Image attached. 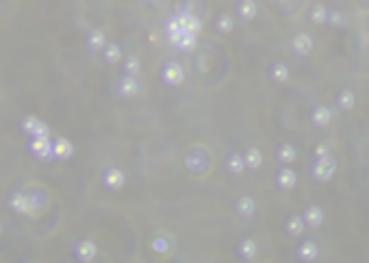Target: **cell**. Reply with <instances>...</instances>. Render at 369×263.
<instances>
[{
    "label": "cell",
    "mask_w": 369,
    "mask_h": 263,
    "mask_svg": "<svg viewBox=\"0 0 369 263\" xmlns=\"http://www.w3.org/2000/svg\"><path fill=\"white\" fill-rule=\"evenodd\" d=\"M324 16H327V11H324L322 7H318V9L313 11V20H315V22H322V20H324Z\"/></svg>",
    "instance_id": "cell-24"
},
{
    "label": "cell",
    "mask_w": 369,
    "mask_h": 263,
    "mask_svg": "<svg viewBox=\"0 0 369 263\" xmlns=\"http://www.w3.org/2000/svg\"><path fill=\"white\" fill-rule=\"evenodd\" d=\"M103 58L108 60V63H117V60H121V47L119 45H105L103 47Z\"/></svg>",
    "instance_id": "cell-11"
},
{
    "label": "cell",
    "mask_w": 369,
    "mask_h": 263,
    "mask_svg": "<svg viewBox=\"0 0 369 263\" xmlns=\"http://www.w3.org/2000/svg\"><path fill=\"white\" fill-rule=\"evenodd\" d=\"M242 156H244V165L251 167V170H257V167L262 165V161H264V156L260 154V150H257V147H251V150H246V154H242Z\"/></svg>",
    "instance_id": "cell-5"
},
{
    "label": "cell",
    "mask_w": 369,
    "mask_h": 263,
    "mask_svg": "<svg viewBox=\"0 0 369 263\" xmlns=\"http://www.w3.org/2000/svg\"><path fill=\"white\" fill-rule=\"evenodd\" d=\"M257 13V7L253 0H246V2H242V7H239V16L244 18V20H253Z\"/></svg>",
    "instance_id": "cell-12"
},
{
    "label": "cell",
    "mask_w": 369,
    "mask_h": 263,
    "mask_svg": "<svg viewBox=\"0 0 369 263\" xmlns=\"http://www.w3.org/2000/svg\"><path fill=\"white\" fill-rule=\"evenodd\" d=\"M164 78H166L170 85H179L181 80H184V69H181V65L168 63L166 69H164Z\"/></svg>",
    "instance_id": "cell-2"
},
{
    "label": "cell",
    "mask_w": 369,
    "mask_h": 263,
    "mask_svg": "<svg viewBox=\"0 0 369 263\" xmlns=\"http://www.w3.org/2000/svg\"><path fill=\"white\" fill-rule=\"evenodd\" d=\"M237 212L242 214V217H251V214L255 212V201L251 197H242L237 201Z\"/></svg>",
    "instance_id": "cell-10"
},
{
    "label": "cell",
    "mask_w": 369,
    "mask_h": 263,
    "mask_svg": "<svg viewBox=\"0 0 369 263\" xmlns=\"http://www.w3.org/2000/svg\"><path fill=\"white\" fill-rule=\"evenodd\" d=\"M300 257L304 261H313L315 257H318V246H315L313 241H309V243H304V246L300 248Z\"/></svg>",
    "instance_id": "cell-13"
},
{
    "label": "cell",
    "mask_w": 369,
    "mask_h": 263,
    "mask_svg": "<svg viewBox=\"0 0 369 263\" xmlns=\"http://www.w3.org/2000/svg\"><path fill=\"white\" fill-rule=\"evenodd\" d=\"M228 170H231L233 174H242V172L246 170V165H244V156L242 154H233L231 159H228Z\"/></svg>",
    "instance_id": "cell-14"
},
{
    "label": "cell",
    "mask_w": 369,
    "mask_h": 263,
    "mask_svg": "<svg viewBox=\"0 0 369 263\" xmlns=\"http://www.w3.org/2000/svg\"><path fill=\"white\" fill-rule=\"evenodd\" d=\"M286 230H289L291 234H300L302 230H304V221H302L300 217H293L289 221V226H286Z\"/></svg>",
    "instance_id": "cell-21"
},
{
    "label": "cell",
    "mask_w": 369,
    "mask_h": 263,
    "mask_svg": "<svg viewBox=\"0 0 369 263\" xmlns=\"http://www.w3.org/2000/svg\"><path fill=\"white\" fill-rule=\"evenodd\" d=\"M81 255H83V257H88V259H92V257L97 255V250H94V246L88 241V246H83V248H81Z\"/></svg>",
    "instance_id": "cell-23"
},
{
    "label": "cell",
    "mask_w": 369,
    "mask_h": 263,
    "mask_svg": "<svg viewBox=\"0 0 369 263\" xmlns=\"http://www.w3.org/2000/svg\"><path fill=\"white\" fill-rule=\"evenodd\" d=\"M126 71H128V76H134L139 71V60L137 58H130L126 63Z\"/></svg>",
    "instance_id": "cell-22"
},
{
    "label": "cell",
    "mask_w": 369,
    "mask_h": 263,
    "mask_svg": "<svg viewBox=\"0 0 369 263\" xmlns=\"http://www.w3.org/2000/svg\"><path fill=\"white\" fill-rule=\"evenodd\" d=\"M311 49H313V38L309 36V33H298L293 40V51L298 56H306L311 54Z\"/></svg>",
    "instance_id": "cell-1"
},
{
    "label": "cell",
    "mask_w": 369,
    "mask_h": 263,
    "mask_svg": "<svg viewBox=\"0 0 369 263\" xmlns=\"http://www.w3.org/2000/svg\"><path fill=\"white\" fill-rule=\"evenodd\" d=\"M217 29L222 31V33H228V31H233V18L228 16V13H222V16H219Z\"/></svg>",
    "instance_id": "cell-18"
},
{
    "label": "cell",
    "mask_w": 369,
    "mask_h": 263,
    "mask_svg": "<svg viewBox=\"0 0 369 263\" xmlns=\"http://www.w3.org/2000/svg\"><path fill=\"white\" fill-rule=\"evenodd\" d=\"M322 219H324V214H322V210H320L318 205H311V208L306 210V214H304V221L309 223L311 228H318L320 223H322Z\"/></svg>",
    "instance_id": "cell-6"
},
{
    "label": "cell",
    "mask_w": 369,
    "mask_h": 263,
    "mask_svg": "<svg viewBox=\"0 0 369 263\" xmlns=\"http://www.w3.org/2000/svg\"><path fill=\"white\" fill-rule=\"evenodd\" d=\"M273 78H275L277 83H284V80L289 78V67L282 65V63H275L273 65Z\"/></svg>",
    "instance_id": "cell-16"
},
{
    "label": "cell",
    "mask_w": 369,
    "mask_h": 263,
    "mask_svg": "<svg viewBox=\"0 0 369 263\" xmlns=\"http://www.w3.org/2000/svg\"><path fill=\"white\" fill-rule=\"evenodd\" d=\"M353 105H356V94L353 92H344L342 96H340V107L342 109H351Z\"/></svg>",
    "instance_id": "cell-20"
},
{
    "label": "cell",
    "mask_w": 369,
    "mask_h": 263,
    "mask_svg": "<svg viewBox=\"0 0 369 263\" xmlns=\"http://www.w3.org/2000/svg\"><path fill=\"white\" fill-rule=\"evenodd\" d=\"M123 181H126V176H123L121 170H108L103 176V183L108 185L110 190H119L123 185Z\"/></svg>",
    "instance_id": "cell-3"
},
{
    "label": "cell",
    "mask_w": 369,
    "mask_h": 263,
    "mask_svg": "<svg viewBox=\"0 0 369 263\" xmlns=\"http://www.w3.org/2000/svg\"><path fill=\"white\" fill-rule=\"evenodd\" d=\"M295 181H298V176H295V172L289 170V167H286V170H282L280 176H277V183H280L284 190H291V188H293Z\"/></svg>",
    "instance_id": "cell-8"
},
{
    "label": "cell",
    "mask_w": 369,
    "mask_h": 263,
    "mask_svg": "<svg viewBox=\"0 0 369 263\" xmlns=\"http://www.w3.org/2000/svg\"><path fill=\"white\" fill-rule=\"evenodd\" d=\"M90 47H92V49H103V47H105V33L103 31H92V33H90Z\"/></svg>",
    "instance_id": "cell-17"
},
{
    "label": "cell",
    "mask_w": 369,
    "mask_h": 263,
    "mask_svg": "<svg viewBox=\"0 0 369 263\" xmlns=\"http://www.w3.org/2000/svg\"><path fill=\"white\" fill-rule=\"evenodd\" d=\"M333 170H335L333 161L329 159V156H324V159H320V165L315 167V176H318L320 181H327L329 176L333 174Z\"/></svg>",
    "instance_id": "cell-4"
},
{
    "label": "cell",
    "mask_w": 369,
    "mask_h": 263,
    "mask_svg": "<svg viewBox=\"0 0 369 263\" xmlns=\"http://www.w3.org/2000/svg\"><path fill=\"white\" fill-rule=\"evenodd\" d=\"M331 116H333V112H331V107H327V105H320V107L313 112V121L318 123V125H327V123L331 121Z\"/></svg>",
    "instance_id": "cell-9"
},
{
    "label": "cell",
    "mask_w": 369,
    "mask_h": 263,
    "mask_svg": "<svg viewBox=\"0 0 369 263\" xmlns=\"http://www.w3.org/2000/svg\"><path fill=\"white\" fill-rule=\"evenodd\" d=\"M119 92H121V96H134V94L139 92V80L134 78V76H128V78H123Z\"/></svg>",
    "instance_id": "cell-7"
},
{
    "label": "cell",
    "mask_w": 369,
    "mask_h": 263,
    "mask_svg": "<svg viewBox=\"0 0 369 263\" xmlns=\"http://www.w3.org/2000/svg\"><path fill=\"white\" fill-rule=\"evenodd\" d=\"M277 156H280L282 163H293L295 161V147L293 145H282L280 152H277Z\"/></svg>",
    "instance_id": "cell-15"
},
{
    "label": "cell",
    "mask_w": 369,
    "mask_h": 263,
    "mask_svg": "<svg viewBox=\"0 0 369 263\" xmlns=\"http://www.w3.org/2000/svg\"><path fill=\"white\" fill-rule=\"evenodd\" d=\"M239 252H242V255L246 257V259H253V257H255V252H257L255 241H251V239H248V241H244L242 248H239Z\"/></svg>",
    "instance_id": "cell-19"
}]
</instances>
